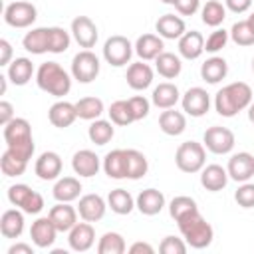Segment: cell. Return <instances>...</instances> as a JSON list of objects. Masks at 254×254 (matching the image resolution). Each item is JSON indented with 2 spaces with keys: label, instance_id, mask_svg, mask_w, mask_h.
Here are the masks:
<instances>
[{
  "label": "cell",
  "instance_id": "d4e9b609",
  "mask_svg": "<svg viewBox=\"0 0 254 254\" xmlns=\"http://www.w3.org/2000/svg\"><path fill=\"white\" fill-rule=\"evenodd\" d=\"M101 167H103V171H105V175L109 179H115V181L127 179V153H125V149L109 151L103 157Z\"/></svg>",
  "mask_w": 254,
  "mask_h": 254
},
{
  "label": "cell",
  "instance_id": "ee69618b",
  "mask_svg": "<svg viewBox=\"0 0 254 254\" xmlns=\"http://www.w3.org/2000/svg\"><path fill=\"white\" fill-rule=\"evenodd\" d=\"M194 210H198L196 200L190 198V196H187V194H179V196H175V198L169 202V214H171V218H175V222H177L179 218H183V216L194 212Z\"/></svg>",
  "mask_w": 254,
  "mask_h": 254
},
{
  "label": "cell",
  "instance_id": "f35d334b",
  "mask_svg": "<svg viewBox=\"0 0 254 254\" xmlns=\"http://www.w3.org/2000/svg\"><path fill=\"white\" fill-rule=\"evenodd\" d=\"M75 111H77V117L79 119H85V121H93V119H99L101 113L105 111L103 107V101L95 95L91 97H81L79 101H75Z\"/></svg>",
  "mask_w": 254,
  "mask_h": 254
},
{
  "label": "cell",
  "instance_id": "4fadbf2b",
  "mask_svg": "<svg viewBox=\"0 0 254 254\" xmlns=\"http://www.w3.org/2000/svg\"><path fill=\"white\" fill-rule=\"evenodd\" d=\"M226 171H228V177L236 183H246L254 177V155L248 153V151H240V153H234L230 159H228V165H226Z\"/></svg>",
  "mask_w": 254,
  "mask_h": 254
},
{
  "label": "cell",
  "instance_id": "ac0fdd59",
  "mask_svg": "<svg viewBox=\"0 0 254 254\" xmlns=\"http://www.w3.org/2000/svg\"><path fill=\"white\" fill-rule=\"evenodd\" d=\"M95 242V230L91 222L83 220L77 222L69 232H67V244L73 252H87Z\"/></svg>",
  "mask_w": 254,
  "mask_h": 254
},
{
  "label": "cell",
  "instance_id": "2e32d148",
  "mask_svg": "<svg viewBox=\"0 0 254 254\" xmlns=\"http://www.w3.org/2000/svg\"><path fill=\"white\" fill-rule=\"evenodd\" d=\"M62 157L56 151H44L34 163V173L42 181H56L62 175Z\"/></svg>",
  "mask_w": 254,
  "mask_h": 254
},
{
  "label": "cell",
  "instance_id": "74e56055",
  "mask_svg": "<svg viewBox=\"0 0 254 254\" xmlns=\"http://www.w3.org/2000/svg\"><path fill=\"white\" fill-rule=\"evenodd\" d=\"M125 153H127V179L131 181L143 179L149 171L147 157L137 149H125Z\"/></svg>",
  "mask_w": 254,
  "mask_h": 254
},
{
  "label": "cell",
  "instance_id": "ab89813d",
  "mask_svg": "<svg viewBox=\"0 0 254 254\" xmlns=\"http://www.w3.org/2000/svg\"><path fill=\"white\" fill-rule=\"evenodd\" d=\"M224 18H226V6L218 0H208L200 8V20L210 28H218L224 22Z\"/></svg>",
  "mask_w": 254,
  "mask_h": 254
},
{
  "label": "cell",
  "instance_id": "816d5d0a",
  "mask_svg": "<svg viewBox=\"0 0 254 254\" xmlns=\"http://www.w3.org/2000/svg\"><path fill=\"white\" fill-rule=\"evenodd\" d=\"M198 8H200V0H177L175 2V10L181 16H192L196 14Z\"/></svg>",
  "mask_w": 254,
  "mask_h": 254
},
{
  "label": "cell",
  "instance_id": "8d00e7d4",
  "mask_svg": "<svg viewBox=\"0 0 254 254\" xmlns=\"http://www.w3.org/2000/svg\"><path fill=\"white\" fill-rule=\"evenodd\" d=\"M107 206L115 212V214H129L135 208V198L131 196L129 190L125 189H113L107 194Z\"/></svg>",
  "mask_w": 254,
  "mask_h": 254
},
{
  "label": "cell",
  "instance_id": "b9f144b4",
  "mask_svg": "<svg viewBox=\"0 0 254 254\" xmlns=\"http://www.w3.org/2000/svg\"><path fill=\"white\" fill-rule=\"evenodd\" d=\"M26 167H28V161L20 159L10 149H6L2 153V157H0V169H2L4 177H20V175H24Z\"/></svg>",
  "mask_w": 254,
  "mask_h": 254
},
{
  "label": "cell",
  "instance_id": "1f68e13d",
  "mask_svg": "<svg viewBox=\"0 0 254 254\" xmlns=\"http://www.w3.org/2000/svg\"><path fill=\"white\" fill-rule=\"evenodd\" d=\"M22 46L26 52H30L34 56H42V54L50 52L48 28H32L30 32H26V36L22 38Z\"/></svg>",
  "mask_w": 254,
  "mask_h": 254
},
{
  "label": "cell",
  "instance_id": "30bf717a",
  "mask_svg": "<svg viewBox=\"0 0 254 254\" xmlns=\"http://www.w3.org/2000/svg\"><path fill=\"white\" fill-rule=\"evenodd\" d=\"M38 18V10L32 2L16 0L4 8V22L12 28H30Z\"/></svg>",
  "mask_w": 254,
  "mask_h": 254
},
{
  "label": "cell",
  "instance_id": "be15d7a7",
  "mask_svg": "<svg viewBox=\"0 0 254 254\" xmlns=\"http://www.w3.org/2000/svg\"><path fill=\"white\" fill-rule=\"evenodd\" d=\"M252 71H254V58H252Z\"/></svg>",
  "mask_w": 254,
  "mask_h": 254
},
{
  "label": "cell",
  "instance_id": "ba28073f",
  "mask_svg": "<svg viewBox=\"0 0 254 254\" xmlns=\"http://www.w3.org/2000/svg\"><path fill=\"white\" fill-rule=\"evenodd\" d=\"M101 64L91 50H81L71 60V77L79 83H91L99 75Z\"/></svg>",
  "mask_w": 254,
  "mask_h": 254
},
{
  "label": "cell",
  "instance_id": "c3c4849f",
  "mask_svg": "<svg viewBox=\"0 0 254 254\" xmlns=\"http://www.w3.org/2000/svg\"><path fill=\"white\" fill-rule=\"evenodd\" d=\"M234 200L242 208H254V183H240V187L234 192Z\"/></svg>",
  "mask_w": 254,
  "mask_h": 254
},
{
  "label": "cell",
  "instance_id": "9f6ffc18",
  "mask_svg": "<svg viewBox=\"0 0 254 254\" xmlns=\"http://www.w3.org/2000/svg\"><path fill=\"white\" fill-rule=\"evenodd\" d=\"M129 252H131V254H141V252H145V254H153L155 248H153L149 242H133V244L129 246Z\"/></svg>",
  "mask_w": 254,
  "mask_h": 254
},
{
  "label": "cell",
  "instance_id": "484cf974",
  "mask_svg": "<svg viewBox=\"0 0 254 254\" xmlns=\"http://www.w3.org/2000/svg\"><path fill=\"white\" fill-rule=\"evenodd\" d=\"M0 232L4 238H20L24 232V210L16 208H8L2 212L0 216Z\"/></svg>",
  "mask_w": 254,
  "mask_h": 254
},
{
  "label": "cell",
  "instance_id": "681fc988",
  "mask_svg": "<svg viewBox=\"0 0 254 254\" xmlns=\"http://www.w3.org/2000/svg\"><path fill=\"white\" fill-rule=\"evenodd\" d=\"M189 248V244L185 242V238H177V236H165L163 242L159 244V250L163 254H185Z\"/></svg>",
  "mask_w": 254,
  "mask_h": 254
},
{
  "label": "cell",
  "instance_id": "7c38bea8",
  "mask_svg": "<svg viewBox=\"0 0 254 254\" xmlns=\"http://www.w3.org/2000/svg\"><path fill=\"white\" fill-rule=\"evenodd\" d=\"M71 38L79 44V48L83 50H89L97 44V38H99V32H97V26L95 22L89 18V16H75L71 20Z\"/></svg>",
  "mask_w": 254,
  "mask_h": 254
},
{
  "label": "cell",
  "instance_id": "7402d4cb",
  "mask_svg": "<svg viewBox=\"0 0 254 254\" xmlns=\"http://www.w3.org/2000/svg\"><path fill=\"white\" fill-rule=\"evenodd\" d=\"M135 206L145 216H155L165 208V194L157 189H145L137 194Z\"/></svg>",
  "mask_w": 254,
  "mask_h": 254
},
{
  "label": "cell",
  "instance_id": "db71d44e",
  "mask_svg": "<svg viewBox=\"0 0 254 254\" xmlns=\"http://www.w3.org/2000/svg\"><path fill=\"white\" fill-rule=\"evenodd\" d=\"M14 105L10 101H0V125L4 127L6 123H10L14 119Z\"/></svg>",
  "mask_w": 254,
  "mask_h": 254
},
{
  "label": "cell",
  "instance_id": "7dc6e473",
  "mask_svg": "<svg viewBox=\"0 0 254 254\" xmlns=\"http://www.w3.org/2000/svg\"><path fill=\"white\" fill-rule=\"evenodd\" d=\"M230 40V34L224 30V28H216L214 32H210V36L204 40V52L208 54H216L220 52Z\"/></svg>",
  "mask_w": 254,
  "mask_h": 254
},
{
  "label": "cell",
  "instance_id": "680465c9",
  "mask_svg": "<svg viewBox=\"0 0 254 254\" xmlns=\"http://www.w3.org/2000/svg\"><path fill=\"white\" fill-rule=\"evenodd\" d=\"M6 87H8V75H0V93L2 95L6 93Z\"/></svg>",
  "mask_w": 254,
  "mask_h": 254
},
{
  "label": "cell",
  "instance_id": "6da1fadb",
  "mask_svg": "<svg viewBox=\"0 0 254 254\" xmlns=\"http://www.w3.org/2000/svg\"><path fill=\"white\" fill-rule=\"evenodd\" d=\"M252 103V87L244 81H232L216 91L214 109L222 117H234L240 111L248 109Z\"/></svg>",
  "mask_w": 254,
  "mask_h": 254
},
{
  "label": "cell",
  "instance_id": "4316f807",
  "mask_svg": "<svg viewBox=\"0 0 254 254\" xmlns=\"http://www.w3.org/2000/svg\"><path fill=\"white\" fill-rule=\"evenodd\" d=\"M155 30L163 40H179L187 32V24L181 16L175 14H163L155 22Z\"/></svg>",
  "mask_w": 254,
  "mask_h": 254
},
{
  "label": "cell",
  "instance_id": "7bdbcfd3",
  "mask_svg": "<svg viewBox=\"0 0 254 254\" xmlns=\"http://www.w3.org/2000/svg\"><path fill=\"white\" fill-rule=\"evenodd\" d=\"M125 250H127V244L119 232H105L97 242L99 254H123Z\"/></svg>",
  "mask_w": 254,
  "mask_h": 254
},
{
  "label": "cell",
  "instance_id": "e0dca14e",
  "mask_svg": "<svg viewBox=\"0 0 254 254\" xmlns=\"http://www.w3.org/2000/svg\"><path fill=\"white\" fill-rule=\"evenodd\" d=\"M71 169H73L75 175H79L83 179H89V177H95L99 173L101 161L91 149H79L71 157Z\"/></svg>",
  "mask_w": 254,
  "mask_h": 254
},
{
  "label": "cell",
  "instance_id": "91938a15",
  "mask_svg": "<svg viewBox=\"0 0 254 254\" xmlns=\"http://www.w3.org/2000/svg\"><path fill=\"white\" fill-rule=\"evenodd\" d=\"M248 121L254 123V99H252V103L248 105Z\"/></svg>",
  "mask_w": 254,
  "mask_h": 254
},
{
  "label": "cell",
  "instance_id": "60d3db41",
  "mask_svg": "<svg viewBox=\"0 0 254 254\" xmlns=\"http://www.w3.org/2000/svg\"><path fill=\"white\" fill-rule=\"evenodd\" d=\"M107 113H109V121H113L119 127H127V125H131L135 121V115H133L131 105H129V99H117V101H113L109 105Z\"/></svg>",
  "mask_w": 254,
  "mask_h": 254
},
{
  "label": "cell",
  "instance_id": "ffe728a7",
  "mask_svg": "<svg viewBox=\"0 0 254 254\" xmlns=\"http://www.w3.org/2000/svg\"><path fill=\"white\" fill-rule=\"evenodd\" d=\"M77 214H79L77 208H73L69 202H58L48 212V216L56 224L58 232H69L77 224Z\"/></svg>",
  "mask_w": 254,
  "mask_h": 254
},
{
  "label": "cell",
  "instance_id": "7a4b0ae2",
  "mask_svg": "<svg viewBox=\"0 0 254 254\" xmlns=\"http://www.w3.org/2000/svg\"><path fill=\"white\" fill-rule=\"evenodd\" d=\"M2 135H4V143H6V149L14 151L20 159L24 161H30L34 151H36V145H34V137H32V127H30V121L24 119V117H14L10 123L4 125L2 129Z\"/></svg>",
  "mask_w": 254,
  "mask_h": 254
},
{
  "label": "cell",
  "instance_id": "11a10c76",
  "mask_svg": "<svg viewBox=\"0 0 254 254\" xmlns=\"http://www.w3.org/2000/svg\"><path fill=\"white\" fill-rule=\"evenodd\" d=\"M12 62V46L8 40H0V65H10Z\"/></svg>",
  "mask_w": 254,
  "mask_h": 254
},
{
  "label": "cell",
  "instance_id": "6125c7cd",
  "mask_svg": "<svg viewBox=\"0 0 254 254\" xmlns=\"http://www.w3.org/2000/svg\"><path fill=\"white\" fill-rule=\"evenodd\" d=\"M161 2H163V4H171V6H175L177 0H161Z\"/></svg>",
  "mask_w": 254,
  "mask_h": 254
},
{
  "label": "cell",
  "instance_id": "44dd1931",
  "mask_svg": "<svg viewBox=\"0 0 254 254\" xmlns=\"http://www.w3.org/2000/svg\"><path fill=\"white\" fill-rule=\"evenodd\" d=\"M133 46H135V54L143 62H151V60L155 62V58L165 52V42L159 34H143L137 38Z\"/></svg>",
  "mask_w": 254,
  "mask_h": 254
},
{
  "label": "cell",
  "instance_id": "f1b7e54d",
  "mask_svg": "<svg viewBox=\"0 0 254 254\" xmlns=\"http://www.w3.org/2000/svg\"><path fill=\"white\" fill-rule=\"evenodd\" d=\"M179 101H181V91H179V87H177L175 83H171V81L159 83V85L153 89V93H151V103H153L155 107H159V109H171V107H175Z\"/></svg>",
  "mask_w": 254,
  "mask_h": 254
},
{
  "label": "cell",
  "instance_id": "52a82bcc",
  "mask_svg": "<svg viewBox=\"0 0 254 254\" xmlns=\"http://www.w3.org/2000/svg\"><path fill=\"white\" fill-rule=\"evenodd\" d=\"M133 52H135V46L125 36H119V34L109 36L103 44V60L113 67L127 65L131 62Z\"/></svg>",
  "mask_w": 254,
  "mask_h": 254
},
{
  "label": "cell",
  "instance_id": "d6a6232c",
  "mask_svg": "<svg viewBox=\"0 0 254 254\" xmlns=\"http://www.w3.org/2000/svg\"><path fill=\"white\" fill-rule=\"evenodd\" d=\"M226 73H228V64H226V60L220 58V56H212V58H208V60L200 65V77H202L206 83H210V85L222 81V79L226 77Z\"/></svg>",
  "mask_w": 254,
  "mask_h": 254
},
{
  "label": "cell",
  "instance_id": "83f0119b",
  "mask_svg": "<svg viewBox=\"0 0 254 254\" xmlns=\"http://www.w3.org/2000/svg\"><path fill=\"white\" fill-rule=\"evenodd\" d=\"M204 52V38L200 32L190 30L179 38V56L185 60H198Z\"/></svg>",
  "mask_w": 254,
  "mask_h": 254
},
{
  "label": "cell",
  "instance_id": "d590c367",
  "mask_svg": "<svg viewBox=\"0 0 254 254\" xmlns=\"http://www.w3.org/2000/svg\"><path fill=\"white\" fill-rule=\"evenodd\" d=\"M115 123L113 121H107V119H93L89 129H87V137L91 143L95 145H107L113 135H115Z\"/></svg>",
  "mask_w": 254,
  "mask_h": 254
},
{
  "label": "cell",
  "instance_id": "d6986e66",
  "mask_svg": "<svg viewBox=\"0 0 254 254\" xmlns=\"http://www.w3.org/2000/svg\"><path fill=\"white\" fill-rule=\"evenodd\" d=\"M153 67L149 64H145L143 60L141 62H135V64H129L127 67V73H125V79H127V85L135 91H143L147 89L151 83H153Z\"/></svg>",
  "mask_w": 254,
  "mask_h": 254
},
{
  "label": "cell",
  "instance_id": "f5cc1de1",
  "mask_svg": "<svg viewBox=\"0 0 254 254\" xmlns=\"http://www.w3.org/2000/svg\"><path fill=\"white\" fill-rule=\"evenodd\" d=\"M224 6H226V10H230L234 14H244L250 10L252 0H224Z\"/></svg>",
  "mask_w": 254,
  "mask_h": 254
},
{
  "label": "cell",
  "instance_id": "8fae6325",
  "mask_svg": "<svg viewBox=\"0 0 254 254\" xmlns=\"http://www.w3.org/2000/svg\"><path fill=\"white\" fill-rule=\"evenodd\" d=\"M181 107L187 115L190 117H202L210 109V95L206 93L204 87H189L181 95Z\"/></svg>",
  "mask_w": 254,
  "mask_h": 254
},
{
  "label": "cell",
  "instance_id": "9a60e30c",
  "mask_svg": "<svg viewBox=\"0 0 254 254\" xmlns=\"http://www.w3.org/2000/svg\"><path fill=\"white\" fill-rule=\"evenodd\" d=\"M56 236H58V228L50 216H40L30 226V238L36 248H50L56 242Z\"/></svg>",
  "mask_w": 254,
  "mask_h": 254
},
{
  "label": "cell",
  "instance_id": "9c48e42d",
  "mask_svg": "<svg viewBox=\"0 0 254 254\" xmlns=\"http://www.w3.org/2000/svg\"><path fill=\"white\" fill-rule=\"evenodd\" d=\"M234 143H236L234 133L228 127H222V125H212L202 135L204 149H208L214 155H228L234 149Z\"/></svg>",
  "mask_w": 254,
  "mask_h": 254
},
{
  "label": "cell",
  "instance_id": "f907efd6",
  "mask_svg": "<svg viewBox=\"0 0 254 254\" xmlns=\"http://www.w3.org/2000/svg\"><path fill=\"white\" fill-rule=\"evenodd\" d=\"M129 105H131V111L135 115V121H141V119H145L149 115L151 101L145 95H133V97H129Z\"/></svg>",
  "mask_w": 254,
  "mask_h": 254
},
{
  "label": "cell",
  "instance_id": "f546056e",
  "mask_svg": "<svg viewBox=\"0 0 254 254\" xmlns=\"http://www.w3.org/2000/svg\"><path fill=\"white\" fill-rule=\"evenodd\" d=\"M159 127L165 135L171 137H179L181 133H185L187 129V117L183 111H177L175 107L171 109H163L159 115Z\"/></svg>",
  "mask_w": 254,
  "mask_h": 254
},
{
  "label": "cell",
  "instance_id": "cb8c5ba5",
  "mask_svg": "<svg viewBox=\"0 0 254 254\" xmlns=\"http://www.w3.org/2000/svg\"><path fill=\"white\" fill-rule=\"evenodd\" d=\"M228 179H230V177H228V171H226L224 167L216 165V163L204 165L202 171H200V185H202L206 190H210V192L222 190V189L228 185Z\"/></svg>",
  "mask_w": 254,
  "mask_h": 254
},
{
  "label": "cell",
  "instance_id": "6f0895ef",
  "mask_svg": "<svg viewBox=\"0 0 254 254\" xmlns=\"http://www.w3.org/2000/svg\"><path fill=\"white\" fill-rule=\"evenodd\" d=\"M8 254H34V248L26 242H16L8 248Z\"/></svg>",
  "mask_w": 254,
  "mask_h": 254
},
{
  "label": "cell",
  "instance_id": "94428289",
  "mask_svg": "<svg viewBox=\"0 0 254 254\" xmlns=\"http://www.w3.org/2000/svg\"><path fill=\"white\" fill-rule=\"evenodd\" d=\"M246 20H248V22H250V26H252V28H254V12H252V14H250V16H248V18H246Z\"/></svg>",
  "mask_w": 254,
  "mask_h": 254
},
{
  "label": "cell",
  "instance_id": "5b68a950",
  "mask_svg": "<svg viewBox=\"0 0 254 254\" xmlns=\"http://www.w3.org/2000/svg\"><path fill=\"white\" fill-rule=\"evenodd\" d=\"M206 163V149L202 143L196 141H185L177 147L175 153V165L183 173H200Z\"/></svg>",
  "mask_w": 254,
  "mask_h": 254
},
{
  "label": "cell",
  "instance_id": "4dcf8cb0",
  "mask_svg": "<svg viewBox=\"0 0 254 254\" xmlns=\"http://www.w3.org/2000/svg\"><path fill=\"white\" fill-rule=\"evenodd\" d=\"M81 190L83 189H81L79 179H75V177H62V179L56 181V185L52 189V194H54V198L58 202H73V200L79 198Z\"/></svg>",
  "mask_w": 254,
  "mask_h": 254
},
{
  "label": "cell",
  "instance_id": "e575fe53",
  "mask_svg": "<svg viewBox=\"0 0 254 254\" xmlns=\"http://www.w3.org/2000/svg\"><path fill=\"white\" fill-rule=\"evenodd\" d=\"M155 69L159 75H163L165 79H175L181 69H183V62L181 56L173 54V52H163L155 58Z\"/></svg>",
  "mask_w": 254,
  "mask_h": 254
},
{
  "label": "cell",
  "instance_id": "f6af8a7d",
  "mask_svg": "<svg viewBox=\"0 0 254 254\" xmlns=\"http://www.w3.org/2000/svg\"><path fill=\"white\" fill-rule=\"evenodd\" d=\"M230 40L236 44V46H254V28L250 26L248 20H240V22H234L232 28H230Z\"/></svg>",
  "mask_w": 254,
  "mask_h": 254
},
{
  "label": "cell",
  "instance_id": "3957f363",
  "mask_svg": "<svg viewBox=\"0 0 254 254\" xmlns=\"http://www.w3.org/2000/svg\"><path fill=\"white\" fill-rule=\"evenodd\" d=\"M36 83L42 91L54 97H64L71 89V75L58 62H44L36 69Z\"/></svg>",
  "mask_w": 254,
  "mask_h": 254
},
{
  "label": "cell",
  "instance_id": "603a6c76",
  "mask_svg": "<svg viewBox=\"0 0 254 254\" xmlns=\"http://www.w3.org/2000/svg\"><path fill=\"white\" fill-rule=\"evenodd\" d=\"M48 119L54 127L58 129H65L69 127L75 119H77V111H75V103H69V101H56L50 109H48Z\"/></svg>",
  "mask_w": 254,
  "mask_h": 254
},
{
  "label": "cell",
  "instance_id": "bcb514c9",
  "mask_svg": "<svg viewBox=\"0 0 254 254\" xmlns=\"http://www.w3.org/2000/svg\"><path fill=\"white\" fill-rule=\"evenodd\" d=\"M48 36H50V52L52 54H64L71 44V32H65L60 26H50Z\"/></svg>",
  "mask_w": 254,
  "mask_h": 254
},
{
  "label": "cell",
  "instance_id": "5bb4252c",
  "mask_svg": "<svg viewBox=\"0 0 254 254\" xmlns=\"http://www.w3.org/2000/svg\"><path fill=\"white\" fill-rule=\"evenodd\" d=\"M75 208H77L81 220L97 222V220H101V218L105 216L107 200H103V196H99V194H95V192H89V194L79 196V202H77Z\"/></svg>",
  "mask_w": 254,
  "mask_h": 254
},
{
  "label": "cell",
  "instance_id": "8992f818",
  "mask_svg": "<svg viewBox=\"0 0 254 254\" xmlns=\"http://www.w3.org/2000/svg\"><path fill=\"white\" fill-rule=\"evenodd\" d=\"M8 200L10 204L18 206L20 210H24L26 214H40L44 208V196L34 190L28 185H12L8 189Z\"/></svg>",
  "mask_w": 254,
  "mask_h": 254
},
{
  "label": "cell",
  "instance_id": "277c9868",
  "mask_svg": "<svg viewBox=\"0 0 254 254\" xmlns=\"http://www.w3.org/2000/svg\"><path fill=\"white\" fill-rule=\"evenodd\" d=\"M177 224H179V230H181L185 242L190 248L202 250V248L210 246V242L214 238V230H212V226L206 222V218L198 210H194V212L179 218Z\"/></svg>",
  "mask_w": 254,
  "mask_h": 254
},
{
  "label": "cell",
  "instance_id": "836d02e7",
  "mask_svg": "<svg viewBox=\"0 0 254 254\" xmlns=\"http://www.w3.org/2000/svg\"><path fill=\"white\" fill-rule=\"evenodd\" d=\"M6 75L8 79L14 83V85H26L32 75H34V64L32 60L28 58H16L10 62L8 69H6Z\"/></svg>",
  "mask_w": 254,
  "mask_h": 254
}]
</instances>
